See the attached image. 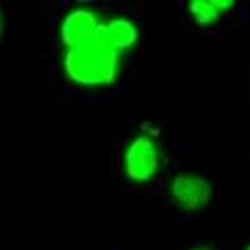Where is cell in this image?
I'll use <instances>...</instances> for the list:
<instances>
[{
  "instance_id": "1",
  "label": "cell",
  "mask_w": 250,
  "mask_h": 250,
  "mask_svg": "<svg viewBox=\"0 0 250 250\" xmlns=\"http://www.w3.org/2000/svg\"><path fill=\"white\" fill-rule=\"evenodd\" d=\"M120 54L98 39L62 53V71L71 85L85 90H102L115 85L123 70Z\"/></svg>"
},
{
  "instance_id": "2",
  "label": "cell",
  "mask_w": 250,
  "mask_h": 250,
  "mask_svg": "<svg viewBox=\"0 0 250 250\" xmlns=\"http://www.w3.org/2000/svg\"><path fill=\"white\" fill-rule=\"evenodd\" d=\"M164 167V151L160 139L138 131L125 143L122 151V170L134 185H146L159 176Z\"/></svg>"
},
{
  "instance_id": "3",
  "label": "cell",
  "mask_w": 250,
  "mask_h": 250,
  "mask_svg": "<svg viewBox=\"0 0 250 250\" xmlns=\"http://www.w3.org/2000/svg\"><path fill=\"white\" fill-rule=\"evenodd\" d=\"M171 204L187 214L204 211L214 198V187L207 176L195 171H178L168 182Z\"/></svg>"
},
{
  "instance_id": "4",
  "label": "cell",
  "mask_w": 250,
  "mask_h": 250,
  "mask_svg": "<svg viewBox=\"0 0 250 250\" xmlns=\"http://www.w3.org/2000/svg\"><path fill=\"white\" fill-rule=\"evenodd\" d=\"M104 18L97 9L86 4L71 6L64 13L58 28V38L62 50L86 45L99 39Z\"/></svg>"
},
{
  "instance_id": "5",
  "label": "cell",
  "mask_w": 250,
  "mask_h": 250,
  "mask_svg": "<svg viewBox=\"0 0 250 250\" xmlns=\"http://www.w3.org/2000/svg\"><path fill=\"white\" fill-rule=\"evenodd\" d=\"M99 39L118 54L125 57L139 44L140 29L131 18L113 15L103 21Z\"/></svg>"
},
{
  "instance_id": "6",
  "label": "cell",
  "mask_w": 250,
  "mask_h": 250,
  "mask_svg": "<svg viewBox=\"0 0 250 250\" xmlns=\"http://www.w3.org/2000/svg\"><path fill=\"white\" fill-rule=\"evenodd\" d=\"M234 6V0H189L187 13L196 26L210 28L216 25Z\"/></svg>"
},
{
  "instance_id": "7",
  "label": "cell",
  "mask_w": 250,
  "mask_h": 250,
  "mask_svg": "<svg viewBox=\"0 0 250 250\" xmlns=\"http://www.w3.org/2000/svg\"><path fill=\"white\" fill-rule=\"evenodd\" d=\"M138 131L145 134V135H148V137L155 138V139H160V135H162V128L156 123L151 122V120L143 122L140 124V128Z\"/></svg>"
},
{
  "instance_id": "8",
  "label": "cell",
  "mask_w": 250,
  "mask_h": 250,
  "mask_svg": "<svg viewBox=\"0 0 250 250\" xmlns=\"http://www.w3.org/2000/svg\"><path fill=\"white\" fill-rule=\"evenodd\" d=\"M4 29H5V18H4L3 9L0 8V40L4 35Z\"/></svg>"
},
{
  "instance_id": "9",
  "label": "cell",
  "mask_w": 250,
  "mask_h": 250,
  "mask_svg": "<svg viewBox=\"0 0 250 250\" xmlns=\"http://www.w3.org/2000/svg\"><path fill=\"white\" fill-rule=\"evenodd\" d=\"M189 250H215V249L209 247V245H195V247L190 248Z\"/></svg>"
},
{
  "instance_id": "10",
  "label": "cell",
  "mask_w": 250,
  "mask_h": 250,
  "mask_svg": "<svg viewBox=\"0 0 250 250\" xmlns=\"http://www.w3.org/2000/svg\"><path fill=\"white\" fill-rule=\"evenodd\" d=\"M244 250H250V243H249V244L247 245V247H245V249H244Z\"/></svg>"
}]
</instances>
